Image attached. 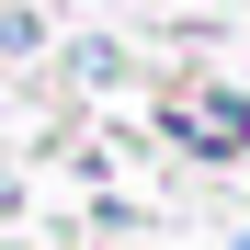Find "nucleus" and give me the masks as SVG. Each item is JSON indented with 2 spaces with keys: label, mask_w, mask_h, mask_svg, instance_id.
Returning a JSON list of instances; mask_svg holds the SVG:
<instances>
[{
  "label": "nucleus",
  "mask_w": 250,
  "mask_h": 250,
  "mask_svg": "<svg viewBox=\"0 0 250 250\" xmlns=\"http://www.w3.org/2000/svg\"><path fill=\"white\" fill-rule=\"evenodd\" d=\"M182 137H193V148H216V159H228V148L250 137V114H239V103H182Z\"/></svg>",
  "instance_id": "1"
}]
</instances>
